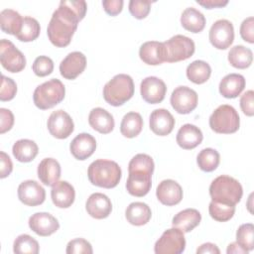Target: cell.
Here are the masks:
<instances>
[{"label": "cell", "instance_id": "cell-22", "mask_svg": "<svg viewBox=\"0 0 254 254\" xmlns=\"http://www.w3.org/2000/svg\"><path fill=\"white\" fill-rule=\"evenodd\" d=\"M51 196L54 204L60 208L69 207L75 198V191L73 187L65 182L61 181L55 184L51 190Z\"/></svg>", "mask_w": 254, "mask_h": 254}, {"label": "cell", "instance_id": "cell-42", "mask_svg": "<svg viewBox=\"0 0 254 254\" xmlns=\"http://www.w3.org/2000/svg\"><path fill=\"white\" fill-rule=\"evenodd\" d=\"M32 69L34 73L40 77L47 76L54 70V62L47 56H40L34 61Z\"/></svg>", "mask_w": 254, "mask_h": 254}, {"label": "cell", "instance_id": "cell-52", "mask_svg": "<svg viewBox=\"0 0 254 254\" xmlns=\"http://www.w3.org/2000/svg\"><path fill=\"white\" fill-rule=\"evenodd\" d=\"M196 253L197 254H219L220 250L218 249V247L210 242L207 243H203L201 244L197 249H196Z\"/></svg>", "mask_w": 254, "mask_h": 254}, {"label": "cell", "instance_id": "cell-28", "mask_svg": "<svg viewBox=\"0 0 254 254\" xmlns=\"http://www.w3.org/2000/svg\"><path fill=\"white\" fill-rule=\"evenodd\" d=\"M245 87V78L238 73H229L219 82V92L225 98L237 97Z\"/></svg>", "mask_w": 254, "mask_h": 254}, {"label": "cell", "instance_id": "cell-26", "mask_svg": "<svg viewBox=\"0 0 254 254\" xmlns=\"http://www.w3.org/2000/svg\"><path fill=\"white\" fill-rule=\"evenodd\" d=\"M89 125L101 134H108L114 128L113 116L101 107L93 108L88 115Z\"/></svg>", "mask_w": 254, "mask_h": 254}, {"label": "cell", "instance_id": "cell-51", "mask_svg": "<svg viewBox=\"0 0 254 254\" xmlns=\"http://www.w3.org/2000/svg\"><path fill=\"white\" fill-rule=\"evenodd\" d=\"M196 3L203 6L206 9L222 8L228 4L227 0H196Z\"/></svg>", "mask_w": 254, "mask_h": 254}, {"label": "cell", "instance_id": "cell-20", "mask_svg": "<svg viewBox=\"0 0 254 254\" xmlns=\"http://www.w3.org/2000/svg\"><path fill=\"white\" fill-rule=\"evenodd\" d=\"M85 208L91 217L103 219L111 213L112 203L107 195L101 192H94L87 198Z\"/></svg>", "mask_w": 254, "mask_h": 254}, {"label": "cell", "instance_id": "cell-48", "mask_svg": "<svg viewBox=\"0 0 254 254\" xmlns=\"http://www.w3.org/2000/svg\"><path fill=\"white\" fill-rule=\"evenodd\" d=\"M14 124V115L11 110L0 108V133L9 131Z\"/></svg>", "mask_w": 254, "mask_h": 254}, {"label": "cell", "instance_id": "cell-35", "mask_svg": "<svg viewBox=\"0 0 254 254\" xmlns=\"http://www.w3.org/2000/svg\"><path fill=\"white\" fill-rule=\"evenodd\" d=\"M211 74L210 65L204 61H193L187 67V76L188 78L195 83L201 84L208 80Z\"/></svg>", "mask_w": 254, "mask_h": 254}, {"label": "cell", "instance_id": "cell-6", "mask_svg": "<svg viewBox=\"0 0 254 254\" xmlns=\"http://www.w3.org/2000/svg\"><path fill=\"white\" fill-rule=\"evenodd\" d=\"M240 119L234 107L228 104L218 106L209 117L211 130L219 134L235 133L239 129Z\"/></svg>", "mask_w": 254, "mask_h": 254}, {"label": "cell", "instance_id": "cell-38", "mask_svg": "<svg viewBox=\"0 0 254 254\" xmlns=\"http://www.w3.org/2000/svg\"><path fill=\"white\" fill-rule=\"evenodd\" d=\"M39 250L38 241L28 234L19 235L13 244V251L16 254H37Z\"/></svg>", "mask_w": 254, "mask_h": 254}, {"label": "cell", "instance_id": "cell-25", "mask_svg": "<svg viewBox=\"0 0 254 254\" xmlns=\"http://www.w3.org/2000/svg\"><path fill=\"white\" fill-rule=\"evenodd\" d=\"M139 57L147 64H161L165 62L164 44L157 41H149L144 43L140 47Z\"/></svg>", "mask_w": 254, "mask_h": 254}, {"label": "cell", "instance_id": "cell-34", "mask_svg": "<svg viewBox=\"0 0 254 254\" xmlns=\"http://www.w3.org/2000/svg\"><path fill=\"white\" fill-rule=\"evenodd\" d=\"M252 61V51L242 45L232 47L228 53V62L232 66L236 68H246L251 65Z\"/></svg>", "mask_w": 254, "mask_h": 254}, {"label": "cell", "instance_id": "cell-50", "mask_svg": "<svg viewBox=\"0 0 254 254\" xmlns=\"http://www.w3.org/2000/svg\"><path fill=\"white\" fill-rule=\"evenodd\" d=\"M0 162H1L0 178L4 179L11 174V172L13 170V164H12L10 157L3 151L0 152Z\"/></svg>", "mask_w": 254, "mask_h": 254}, {"label": "cell", "instance_id": "cell-21", "mask_svg": "<svg viewBox=\"0 0 254 254\" xmlns=\"http://www.w3.org/2000/svg\"><path fill=\"white\" fill-rule=\"evenodd\" d=\"M70 153L80 161L89 158L96 149V141L94 137L88 133L78 134L70 143Z\"/></svg>", "mask_w": 254, "mask_h": 254}, {"label": "cell", "instance_id": "cell-4", "mask_svg": "<svg viewBox=\"0 0 254 254\" xmlns=\"http://www.w3.org/2000/svg\"><path fill=\"white\" fill-rule=\"evenodd\" d=\"M134 94V82L130 75L119 73L113 76L103 87V98L112 106H120Z\"/></svg>", "mask_w": 254, "mask_h": 254}, {"label": "cell", "instance_id": "cell-36", "mask_svg": "<svg viewBox=\"0 0 254 254\" xmlns=\"http://www.w3.org/2000/svg\"><path fill=\"white\" fill-rule=\"evenodd\" d=\"M219 161H220L219 153L212 148L202 149L198 153L196 158V162L199 169L207 173L214 171L218 167Z\"/></svg>", "mask_w": 254, "mask_h": 254}, {"label": "cell", "instance_id": "cell-46", "mask_svg": "<svg viewBox=\"0 0 254 254\" xmlns=\"http://www.w3.org/2000/svg\"><path fill=\"white\" fill-rule=\"evenodd\" d=\"M241 38L250 44L254 43V18L252 16L243 20L240 26Z\"/></svg>", "mask_w": 254, "mask_h": 254}, {"label": "cell", "instance_id": "cell-32", "mask_svg": "<svg viewBox=\"0 0 254 254\" xmlns=\"http://www.w3.org/2000/svg\"><path fill=\"white\" fill-rule=\"evenodd\" d=\"M23 24L22 16L13 9H4L0 13V27L1 30L10 35L16 36Z\"/></svg>", "mask_w": 254, "mask_h": 254}, {"label": "cell", "instance_id": "cell-27", "mask_svg": "<svg viewBox=\"0 0 254 254\" xmlns=\"http://www.w3.org/2000/svg\"><path fill=\"white\" fill-rule=\"evenodd\" d=\"M201 220V214L194 208H187L178 212L172 220L173 227L179 228L184 233L190 232Z\"/></svg>", "mask_w": 254, "mask_h": 254}, {"label": "cell", "instance_id": "cell-2", "mask_svg": "<svg viewBox=\"0 0 254 254\" xmlns=\"http://www.w3.org/2000/svg\"><path fill=\"white\" fill-rule=\"evenodd\" d=\"M121 175V169L116 162L104 159L95 160L87 170L89 182L96 187L104 189L115 188L120 182Z\"/></svg>", "mask_w": 254, "mask_h": 254}, {"label": "cell", "instance_id": "cell-14", "mask_svg": "<svg viewBox=\"0 0 254 254\" xmlns=\"http://www.w3.org/2000/svg\"><path fill=\"white\" fill-rule=\"evenodd\" d=\"M140 92L142 98L151 104H157L164 100L167 86L165 82L156 76H148L141 81Z\"/></svg>", "mask_w": 254, "mask_h": 254}, {"label": "cell", "instance_id": "cell-1", "mask_svg": "<svg viewBox=\"0 0 254 254\" xmlns=\"http://www.w3.org/2000/svg\"><path fill=\"white\" fill-rule=\"evenodd\" d=\"M87 5L83 0H63L48 25L47 34L51 43L59 48L69 45L71 38L86 13Z\"/></svg>", "mask_w": 254, "mask_h": 254}, {"label": "cell", "instance_id": "cell-49", "mask_svg": "<svg viewBox=\"0 0 254 254\" xmlns=\"http://www.w3.org/2000/svg\"><path fill=\"white\" fill-rule=\"evenodd\" d=\"M124 2L122 0H104L102 1V6L104 11L110 16L118 15L123 8Z\"/></svg>", "mask_w": 254, "mask_h": 254}, {"label": "cell", "instance_id": "cell-41", "mask_svg": "<svg viewBox=\"0 0 254 254\" xmlns=\"http://www.w3.org/2000/svg\"><path fill=\"white\" fill-rule=\"evenodd\" d=\"M154 161L151 156L147 154H137L134 156L128 165V171L143 170L153 173L154 172Z\"/></svg>", "mask_w": 254, "mask_h": 254}, {"label": "cell", "instance_id": "cell-15", "mask_svg": "<svg viewBox=\"0 0 254 254\" xmlns=\"http://www.w3.org/2000/svg\"><path fill=\"white\" fill-rule=\"evenodd\" d=\"M18 197L21 202L29 206L40 205L45 201V189L36 181L27 180L18 187Z\"/></svg>", "mask_w": 254, "mask_h": 254}, {"label": "cell", "instance_id": "cell-3", "mask_svg": "<svg viewBox=\"0 0 254 254\" xmlns=\"http://www.w3.org/2000/svg\"><path fill=\"white\" fill-rule=\"evenodd\" d=\"M209 194L214 201L235 205L240 201L243 190L237 180L222 175L211 182L209 186Z\"/></svg>", "mask_w": 254, "mask_h": 254}, {"label": "cell", "instance_id": "cell-30", "mask_svg": "<svg viewBox=\"0 0 254 254\" xmlns=\"http://www.w3.org/2000/svg\"><path fill=\"white\" fill-rule=\"evenodd\" d=\"M181 24L186 30L191 33H199L204 29L205 18L200 11L193 7H189L182 13Z\"/></svg>", "mask_w": 254, "mask_h": 254}, {"label": "cell", "instance_id": "cell-39", "mask_svg": "<svg viewBox=\"0 0 254 254\" xmlns=\"http://www.w3.org/2000/svg\"><path fill=\"white\" fill-rule=\"evenodd\" d=\"M208 211L210 216L220 222H224L232 218V216L235 213V205L231 204H226V203H221L217 202L214 200H211L208 206Z\"/></svg>", "mask_w": 254, "mask_h": 254}, {"label": "cell", "instance_id": "cell-44", "mask_svg": "<svg viewBox=\"0 0 254 254\" xmlns=\"http://www.w3.org/2000/svg\"><path fill=\"white\" fill-rule=\"evenodd\" d=\"M152 3L149 0H131L129 2V11L136 19H144L148 16Z\"/></svg>", "mask_w": 254, "mask_h": 254}, {"label": "cell", "instance_id": "cell-11", "mask_svg": "<svg viewBox=\"0 0 254 254\" xmlns=\"http://www.w3.org/2000/svg\"><path fill=\"white\" fill-rule=\"evenodd\" d=\"M171 105L180 114H189L197 106V93L188 86H178L172 92Z\"/></svg>", "mask_w": 254, "mask_h": 254}, {"label": "cell", "instance_id": "cell-53", "mask_svg": "<svg viewBox=\"0 0 254 254\" xmlns=\"http://www.w3.org/2000/svg\"><path fill=\"white\" fill-rule=\"evenodd\" d=\"M227 254H247L248 251L246 249H244L241 245H239L237 242H232L228 245L227 250H226Z\"/></svg>", "mask_w": 254, "mask_h": 254}, {"label": "cell", "instance_id": "cell-8", "mask_svg": "<svg viewBox=\"0 0 254 254\" xmlns=\"http://www.w3.org/2000/svg\"><path fill=\"white\" fill-rule=\"evenodd\" d=\"M186 239L184 232L173 227L164 231L156 241L154 251L156 254H181L185 251Z\"/></svg>", "mask_w": 254, "mask_h": 254}, {"label": "cell", "instance_id": "cell-18", "mask_svg": "<svg viewBox=\"0 0 254 254\" xmlns=\"http://www.w3.org/2000/svg\"><path fill=\"white\" fill-rule=\"evenodd\" d=\"M156 195L159 201L165 205L178 204L183 198L182 187L174 180H164L157 187Z\"/></svg>", "mask_w": 254, "mask_h": 254}, {"label": "cell", "instance_id": "cell-13", "mask_svg": "<svg viewBox=\"0 0 254 254\" xmlns=\"http://www.w3.org/2000/svg\"><path fill=\"white\" fill-rule=\"evenodd\" d=\"M152 174L143 170L129 171L126 182L127 191L133 196L141 197L146 195L152 187Z\"/></svg>", "mask_w": 254, "mask_h": 254}, {"label": "cell", "instance_id": "cell-47", "mask_svg": "<svg viewBox=\"0 0 254 254\" xmlns=\"http://www.w3.org/2000/svg\"><path fill=\"white\" fill-rule=\"evenodd\" d=\"M240 107L243 113L247 116H253L254 114V92L253 90H247L240 97Z\"/></svg>", "mask_w": 254, "mask_h": 254}, {"label": "cell", "instance_id": "cell-29", "mask_svg": "<svg viewBox=\"0 0 254 254\" xmlns=\"http://www.w3.org/2000/svg\"><path fill=\"white\" fill-rule=\"evenodd\" d=\"M151 208L148 206V204L141 201L130 203L125 210V217L127 221L135 226L146 224L151 219Z\"/></svg>", "mask_w": 254, "mask_h": 254}, {"label": "cell", "instance_id": "cell-43", "mask_svg": "<svg viewBox=\"0 0 254 254\" xmlns=\"http://www.w3.org/2000/svg\"><path fill=\"white\" fill-rule=\"evenodd\" d=\"M65 252L67 254H91L93 250L91 244L87 240L83 238H75L67 243Z\"/></svg>", "mask_w": 254, "mask_h": 254}, {"label": "cell", "instance_id": "cell-31", "mask_svg": "<svg viewBox=\"0 0 254 254\" xmlns=\"http://www.w3.org/2000/svg\"><path fill=\"white\" fill-rule=\"evenodd\" d=\"M38 145L29 139H21L14 143L12 147L13 156L22 163L31 162L38 155Z\"/></svg>", "mask_w": 254, "mask_h": 254}, {"label": "cell", "instance_id": "cell-24", "mask_svg": "<svg viewBox=\"0 0 254 254\" xmlns=\"http://www.w3.org/2000/svg\"><path fill=\"white\" fill-rule=\"evenodd\" d=\"M38 178L46 185L53 187L61 178V165L54 158L43 159L38 166Z\"/></svg>", "mask_w": 254, "mask_h": 254}, {"label": "cell", "instance_id": "cell-37", "mask_svg": "<svg viewBox=\"0 0 254 254\" xmlns=\"http://www.w3.org/2000/svg\"><path fill=\"white\" fill-rule=\"evenodd\" d=\"M41 27L39 22L32 17H24L23 24L20 32L16 35L17 39L21 42H32L40 35Z\"/></svg>", "mask_w": 254, "mask_h": 254}, {"label": "cell", "instance_id": "cell-19", "mask_svg": "<svg viewBox=\"0 0 254 254\" xmlns=\"http://www.w3.org/2000/svg\"><path fill=\"white\" fill-rule=\"evenodd\" d=\"M149 123L153 133L159 136H167L175 127V118L167 109L159 108L151 113Z\"/></svg>", "mask_w": 254, "mask_h": 254}, {"label": "cell", "instance_id": "cell-23", "mask_svg": "<svg viewBox=\"0 0 254 254\" xmlns=\"http://www.w3.org/2000/svg\"><path fill=\"white\" fill-rule=\"evenodd\" d=\"M176 139L181 148L191 150L201 143L203 135L201 130L195 125L185 124L179 129Z\"/></svg>", "mask_w": 254, "mask_h": 254}, {"label": "cell", "instance_id": "cell-10", "mask_svg": "<svg viewBox=\"0 0 254 254\" xmlns=\"http://www.w3.org/2000/svg\"><path fill=\"white\" fill-rule=\"evenodd\" d=\"M209 42L218 50H226L234 40V28L230 21L220 19L215 21L209 30Z\"/></svg>", "mask_w": 254, "mask_h": 254}, {"label": "cell", "instance_id": "cell-40", "mask_svg": "<svg viewBox=\"0 0 254 254\" xmlns=\"http://www.w3.org/2000/svg\"><path fill=\"white\" fill-rule=\"evenodd\" d=\"M236 242L248 252L254 248V226L252 223H244L238 227Z\"/></svg>", "mask_w": 254, "mask_h": 254}, {"label": "cell", "instance_id": "cell-33", "mask_svg": "<svg viewBox=\"0 0 254 254\" xmlns=\"http://www.w3.org/2000/svg\"><path fill=\"white\" fill-rule=\"evenodd\" d=\"M143 128V119L138 112H128L122 118L120 132L126 138H134L140 134Z\"/></svg>", "mask_w": 254, "mask_h": 254}, {"label": "cell", "instance_id": "cell-9", "mask_svg": "<svg viewBox=\"0 0 254 254\" xmlns=\"http://www.w3.org/2000/svg\"><path fill=\"white\" fill-rule=\"evenodd\" d=\"M0 62L10 72H20L26 66V58L15 45L6 39L0 41Z\"/></svg>", "mask_w": 254, "mask_h": 254}, {"label": "cell", "instance_id": "cell-5", "mask_svg": "<svg viewBox=\"0 0 254 254\" xmlns=\"http://www.w3.org/2000/svg\"><path fill=\"white\" fill-rule=\"evenodd\" d=\"M65 94L64 83L58 78H52L36 87L33 100L35 105L42 109H50L61 103Z\"/></svg>", "mask_w": 254, "mask_h": 254}, {"label": "cell", "instance_id": "cell-16", "mask_svg": "<svg viewBox=\"0 0 254 254\" xmlns=\"http://www.w3.org/2000/svg\"><path fill=\"white\" fill-rule=\"evenodd\" d=\"M86 66V58L80 52L69 53L60 64V72L66 79L76 78Z\"/></svg>", "mask_w": 254, "mask_h": 254}, {"label": "cell", "instance_id": "cell-45", "mask_svg": "<svg viewBox=\"0 0 254 254\" xmlns=\"http://www.w3.org/2000/svg\"><path fill=\"white\" fill-rule=\"evenodd\" d=\"M17 92V84L16 82L10 78L2 74L1 76V88H0V100L1 101H9L13 99Z\"/></svg>", "mask_w": 254, "mask_h": 254}, {"label": "cell", "instance_id": "cell-7", "mask_svg": "<svg viewBox=\"0 0 254 254\" xmlns=\"http://www.w3.org/2000/svg\"><path fill=\"white\" fill-rule=\"evenodd\" d=\"M165 62L177 63L190 58L195 50L193 41L184 35H176L163 43Z\"/></svg>", "mask_w": 254, "mask_h": 254}, {"label": "cell", "instance_id": "cell-12", "mask_svg": "<svg viewBox=\"0 0 254 254\" xmlns=\"http://www.w3.org/2000/svg\"><path fill=\"white\" fill-rule=\"evenodd\" d=\"M48 130L54 137L58 139L67 138L74 129L71 117L65 111L60 109L52 112L47 122Z\"/></svg>", "mask_w": 254, "mask_h": 254}, {"label": "cell", "instance_id": "cell-17", "mask_svg": "<svg viewBox=\"0 0 254 254\" xmlns=\"http://www.w3.org/2000/svg\"><path fill=\"white\" fill-rule=\"evenodd\" d=\"M29 227L40 236H50L60 228V223L48 212H37L29 218Z\"/></svg>", "mask_w": 254, "mask_h": 254}]
</instances>
